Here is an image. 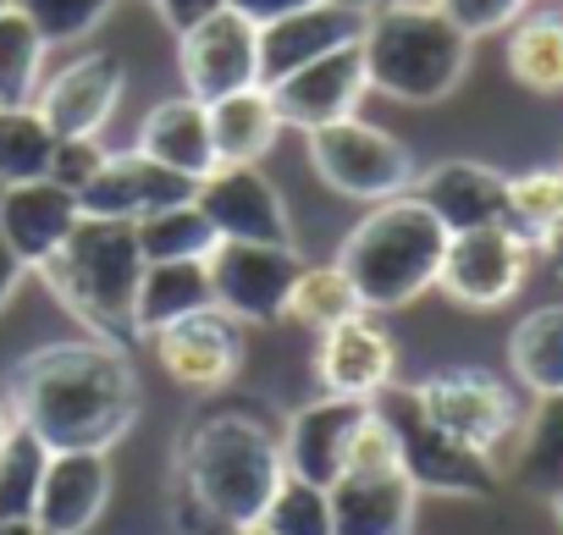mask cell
<instances>
[{"label":"cell","instance_id":"cell-1","mask_svg":"<svg viewBox=\"0 0 563 535\" xmlns=\"http://www.w3.org/2000/svg\"><path fill=\"white\" fill-rule=\"evenodd\" d=\"M18 425L51 453H111L139 420V376L117 343L73 337L18 359L7 387Z\"/></svg>","mask_w":563,"mask_h":535},{"label":"cell","instance_id":"cell-2","mask_svg":"<svg viewBox=\"0 0 563 535\" xmlns=\"http://www.w3.org/2000/svg\"><path fill=\"white\" fill-rule=\"evenodd\" d=\"M177 480L188 502L216 524V530H254L271 508V497L288 480L282 464V436L254 420L249 409H210L183 431L177 447Z\"/></svg>","mask_w":563,"mask_h":535},{"label":"cell","instance_id":"cell-3","mask_svg":"<svg viewBox=\"0 0 563 535\" xmlns=\"http://www.w3.org/2000/svg\"><path fill=\"white\" fill-rule=\"evenodd\" d=\"M144 248L139 226L84 215L73 237L40 265L51 293L100 337V343H133L139 337V282H144Z\"/></svg>","mask_w":563,"mask_h":535},{"label":"cell","instance_id":"cell-4","mask_svg":"<svg viewBox=\"0 0 563 535\" xmlns=\"http://www.w3.org/2000/svg\"><path fill=\"white\" fill-rule=\"evenodd\" d=\"M442 254H448V226L415 193H398L371 204L365 221H354V232L338 248V265L365 310H404L437 288Z\"/></svg>","mask_w":563,"mask_h":535},{"label":"cell","instance_id":"cell-5","mask_svg":"<svg viewBox=\"0 0 563 535\" xmlns=\"http://www.w3.org/2000/svg\"><path fill=\"white\" fill-rule=\"evenodd\" d=\"M470 34H459L437 0H398V7H376L371 29L360 40L371 89L404 105H437L448 100L464 73H470Z\"/></svg>","mask_w":563,"mask_h":535},{"label":"cell","instance_id":"cell-6","mask_svg":"<svg viewBox=\"0 0 563 535\" xmlns=\"http://www.w3.org/2000/svg\"><path fill=\"white\" fill-rule=\"evenodd\" d=\"M310 138V166L316 177L343 193V199H360V204H382V199H398L415 188V155L409 144H398L387 127L376 122H360V116H343L332 127H316L305 133Z\"/></svg>","mask_w":563,"mask_h":535},{"label":"cell","instance_id":"cell-7","mask_svg":"<svg viewBox=\"0 0 563 535\" xmlns=\"http://www.w3.org/2000/svg\"><path fill=\"white\" fill-rule=\"evenodd\" d=\"M415 403L426 409L431 425H442L453 442L486 453L492 464H503V453L519 442V398L508 392V381H497L492 370L459 365V370H437L415 387Z\"/></svg>","mask_w":563,"mask_h":535},{"label":"cell","instance_id":"cell-8","mask_svg":"<svg viewBox=\"0 0 563 535\" xmlns=\"http://www.w3.org/2000/svg\"><path fill=\"white\" fill-rule=\"evenodd\" d=\"M376 409L387 414L393 436H398V464L409 475L415 491H437V497H486L497 491V464L464 442H453L442 425L426 420V409L415 403V387L409 392H382Z\"/></svg>","mask_w":563,"mask_h":535},{"label":"cell","instance_id":"cell-9","mask_svg":"<svg viewBox=\"0 0 563 535\" xmlns=\"http://www.w3.org/2000/svg\"><path fill=\"white\" fill-rule=\"evenodd\" d=\"M205 271L216 310H227L243 326H265L288 315L305 259L294 254V243H216Z\"/></svg>","mask_w":563,"mask_h":535},{"label":"cell","instance_id":"cell-10","mask_svg":"<svg viewBox=\"0 0 563 535\" xmlns=\"http://www.w3.org/2000/svg\"><path fill=\"white\" fill-rule=\"evenodd\" d=\"M530 243L508 226H475V232H453L448 254H442V277L437 288L464 304V310H497L525 288L530 271Z\"/></svg>","mask_w":563,"mask_h":535},{"label":"cell","instance_id":"cell-11","mask_svg":"<svg viewBox=\"0 0 563 535\" xmlns=\"http://www.w3.org/2000/svg\"><path fill=\"white\" fill-rule=\"evenodd\" d=\"M177 67H183V94L194 100H221L238 89L260 83V23L243 12L221 7L188 34H177Z\"/></svg>","mask_w":563,"mask_h":535},{"label":"cell","instance_id":"cell-12","mask_svg":"<svg viewBox=\"0 0 563 535\" xmlns=\"http://www.w3.org/2000/svg\"><path fill=\"white\" fill-rule=\"evenodd\" d=\"M150 348H155L161 370H166L177 387H188V392H221V387L243 370V354H249L243 321H232V315L216 310V304L199 310V315H183V321L161 326V332L150 337Z\"/></svg>","mask_w":563,"mask_h":535},{"label":"cell","instance_id":"cell-13","mask_svg":"<svg viewBox=\"0 0 563 535\" xmlns=\"http://www.w3.org/2000/svg\"><path fill=\"white\" fill-rule=\"evenodd\" d=\"M194 204L205 210L221 243H294L288 204L260 166H216L194 188Z\"/></svg>","mask_w":563,"mask_h":535},{"label":"cell","instance_id":"cell-14","mask_svg":"<svg viewBox=\"0 0 563 535\" xmlns=\"http://www.w3.org/2000/svg\"><path fill=\"white\" fill-rule=\"evenodd\" d=\"M371 29V12L354 7V0H316V7L294 12V18H276L260 29V83H282L288 73L360 45Z\"/></svg>","mask_w":563,"mask_h":535},{"label":"cell","instance_id":"cell-15","mask_svg":"<svg viewBox=\"0 0 563 535\" xmlns=\"http://www.w3.org/2000/svg\"><path fill=\"white\" fill-rule=\"evenodd\" d=\"M122 89H128L122 62L111 51H89V56L67 62L56 78H45L34 111L56 138H100L122 105Z\"/></svg>","mask_w":563,"mask_h":535},{"label":"cell","instance_id":"cell-16","mask_svg":"<svg viewBox=\"0 0 563 535\" xmlns=\"http://www.w3.org/2000/svg\"><path fill=\"white\" fill-rule=\"evenodd\" d=\"M365 94H371V73H365V51L360 45L332 51V56L288 73L282 83H271L282 127H299V133H316V127H332L343 116H360Z\"/></svg>","mask_w":563,"mask_h":535},{"label":"cell","instance_id":"cell-17","mask_svg":"<svg viewBox=\"0 0 563 535\" xmlns=\"http://www.w3.org/2000/svg\"><path fill=\"white\" fill-rule=\"evenodd\" d=\"M194 188H199V182H188V177H177V171L155 166L150 155L128 149V155H106V166L84 182L78 204H84V215L139 226V221H150L155 210L188 204V199H194Z\"/></svg>","mask_w":563,"mask_h":535},{"label":"cell","instance_id":"cell-18","mask_svg":"<svg viewBox=\"0 0 563 535\" xmlns=\"http://www.w3.org/2000/svg\"><path fill=\"white\" fill-rule=\"evenodd\" d=\"M316 376L332 398H360V403H376L393 381H398V343L387 337V326L365 315L321 332L316 343Z\"/></svg>","mask_w":563,"mask_h":535},{"label":"cell","instance_id":"cell-19","mask_svg":"<svg viewBox=\"0 0 563 535\" xmlns=\"http://www.w3.org/2000/svg\"><path fill=\"white\" fill-rule=\"evenodd\" d=\"M365 414H371V403H360V398H332V392L316 398V403H305V409H294L288 431H282V464H288V475L327 491V486L343 475L349 442H354V431L365 425Z\"/></svg>","mask_w":563,"mask_h":535},{"label":"cell","instance_id":"cell-20","mask_svg":"<svg viewBox=\"0 0 563 535\" xmlns=\"http://www.w3.org/2000/svg\"><path fill=\"white\" fill-rule=\"evenodd\" d=\"M78 221H84V204L56 177L12 182L7 204H0V237H7V248L29 265V271H40V265L73 237Z\"/></svg>","mask_w":563,"mask_h":535},{"label":"cell","instance_id":"cell-21","mask_svg":"<svg viewBox=\"0 0 563 535\" xmlns=\"http://www.w3.org/2000/svg\"><path fill=\"white\" fill-rule=\"evenodd\" d=\"M409 193L448 226V237L508 221V177L481 160H442V166L420 171Z\"/></svg>","mask_w":563,"mask_h":535},{"label":"cell","instance_id":"cell-22","mask_svg":"<svg viewBox=\"0 0 563 535\" xmlns=\"http://www.w3.org/2000/svg\"><path fill=\"white\" fill-rule=\"evenodd\" d=\"M111 502V464L106 453H51L40 502H34V530L40 535H84Z\"/></svg>","mask_w":563,"mask_h":535},{"label":"cell","instance_id":"cell-23","mask_svg":"<svg viewBox=\"0 0 563 535\" xmlns=\"http://www.w3.org/2000/svg\"><path fill=\"white\" fill-rule=\"evenodd\" d=\"M327 497H332V530L338 535H409L415 508H420V491L409 486L404 469L338 475L327 486Z\"/></svg>","mask_w":563,"mask_h":535},{"label":"cell","instance_id":"cell-24","mask_svg":"<svg viewBox=\"0 0 563 535\" xmlns=\"http://www.w3.org/2000/svg\"><path fill=\"white\" fill-rule=\"evenodd\" d=\"M139 155H150L155 166L188 177V182H205L216 171V144H210V111L205 100L194 94H172L161 100L144 127H139Z\"/></svg>","mask_w":563,"mask_h":535},{"label":"cell","instance_id":"cell-25","mask_svg":"<svg viewBox=\"0 0 563 535\" xmlns=\"http://www.w3.org/2000/svg\"><path fill=\"white\" fill-rule=\"evenodd\" d=\"M210 111V144H216V166H260L276 138H282V116L265 83L221 94L205 105Z\"/></svg>","mask_w":563,"mask_h":535},{"label":"cell","instance_id":"cell-26","mask_svg":"<svg viewBox=\"0 0 563 535\" xmlns=\"http://www.w3.org/2000/svg\"><path fill=\"white\" fill-rule=\"evenodd\" d=\"M210 271L205 259H150L139 282V337H155L161 326L210 310Z\"/></svg>","mask_w":563,"mask_h":535},{"label":"cell","instance_id":"cell-27","mask_svg":"<svg viewBox=\"0 0 563 535\" xmlns=\"http://www.w3.org/2000/svg\"><path fill=\"white\" fill-rule=\"evenodd\" d=\"M508 370L536 398H558L563 392V304H541V310H530L514 326Z\"/></svg>","mask_w":563,"mask_h":535},{"label":"cell","instance_id":"cell-28","mask_svg":"<svg viewBox=\"0 0 563 535\" xmlns=\"http://www.w3.org/2000/svg\"><path fill=\"white\" fill-rule=\"evenodd\" d=\"M508 73L530 94H563V12H536L508 29Z\"/></svg>","mask_w":563,"mask_h":535},{"label":"cell","instance_id":"cell-29","mask_svg":"<svg viewBox=\"0 0 563 535\" xmlns=\"http://www.w3.org/2000/svg\"><path fill=\"white\" fill-rule=\"evenodd\" d=\"M45 34L7 7L0 12V105H34L45 89Z\"/></svg>","mask_w":563,"mask_h":535},{"label":"cell","instance_id":"cell-30","mask_svg":"<svg viewBox=\"0 0 563 535\" xmlns=\"http://www.w3.org/2000/svg\"><path fill=\"white\" fill-rule=\"evenodd\" d=\"M354 315H365V304H360L354 282L343 277V265L338 259L332 265H305L299 282H294V299H288V321H299L321 337V332H332Z\"/></svg>","mask_w":563,"mask_h":535},{"label":"cell","instance_id":"cell-31","mask_svg":"<svg viewBox=\"0 0 563 535\" xmlns=\"http://www.w3.org/2000/svg\"><path fill=\"white\" fill-rule=\"evenodd\" d=\"M514 469H519L525 486H536V491H547V497L563 486V392H558V398H541L536 414L519 425Z\"/></svg>","mask_w":563,"mask_h":535},{"label":"cell","instance_id":"cell-32","mask_svg":"<svg viewBox=\"0 0 563 535\" xmlns=\"http://www.w3.org/2000/svg\"><path fill=\"white\" fill-rule=\"evenodd\" d=\"M45 464H51V447L18 425L7 436V447H0V524H34Z\"/></svg>","mask_w":563,"mask_h":535},{"label":"cell","instance_id":"cell-33","mask_svg":"<svg viewBox=\"0 0 563 535\" xmlns=\"http://www.w3.org/2000/svg\"><path fill=\"white\" fill-rule=\"evenodd\" d=\"M56 133L40 122L34 105H0V182H34L51 177Z\"/></svg>","mask_w":563,"mask_h":535},{"label":"cell","instance_id":"cell-34","mask_svg":"<svg viewBox=\"0 0 563 535\" xmlns=\"http://www.w3.org/2000/svg\"><path fill=\"white\" fill-rule=\"evenodd\" d=\"M216 226L205 221V210L188 199V204H172V210H155L150 221H139V248L144 259H210L216 248Z\"/></svg>","mask_w":563,"mask_h":535},{"label":"cell","instance_id":"cell-35","mask_svg":"<svg viewBox=\"0 0 563 535\" xmlns=\"http://www.w3.org/2000/svg\"><path fill=\"white\" fill-rule=\"evenodd\" d=\"M558 215H563V166H541V171L508 177V221H503L508 232H519L536 248Z\"/></svg>","mask_w":563,"mask_h":535},{"label":"cell","instance_id":"cell-36","mask_svg":"<svg viewBox=\"0 0 563 535\" xmlns=\"http://www.w3.org/2000/svg\"><path fill=\"white\" fill-rule=\"evenodd\" d=\"M265 535H338L332 530V497L310 480H282V491L271 497L265 519H260Z\"/></svg>","mask_w":563,"mask_h":535},{"label":"cell","instance_id":"cell-37","mask_svg":"<svg viewBox=\"0 0 563 535\" xmlns=\"http://www.w3.org/2000/svg\"><path fill=\"white\" fill-rule=\"evenodd\" d=\"M12 7L45 34V45H78L111 18L117 0H12Z\"/></svg>","mask_w":563,"mask_h":535},{"label":"cell","instance_id":"cell-38","mask_svg":"<svg viewBox=\"0 0 563 535\" xmlns=\"http://www.w3.org/2000/svg\"><path fill=\"white\" fill-rule=\"evenodd\" d=\"M525 7H530V0H437V12H442L459 34H470V40L514 29V23L525 18Z\"/></svg>","mask_w":563,"mask_h":535},{"label":"cell","instance_id":"cell-39","mask_svg":"<svg viewBox=\"0 0 563 535\" xmlns=\"http://www.w3.org/2000/svg\"><path fill=\"white\" fill-rule=\"evenodd\" d=\"M106 166V149L100 138H56V155H51V177L73 193H84V182Z\"/></svg>","mask_w":563,"mask_h":535},{"label":"cell","instance_id":"cell-40","mask_svg":"<svg viewBox=\"0 0 563 535\" xmlns=\"http://www.w3.org/2000/svg\"><path fill=\"white\" fill-rule=\"evenodd\" d=\"M155 7H161V18H166L172 34H188L194 23H205L210 12H221L227 0H155Z\"/></svg>","mask_w":563,"mask_h":535},{"label":"cell","instance_id":"cell-41","mask_svg":"<svg viewBox=\"0 0 563 535\" xmlns=\"http://www.w3.org/2000/svg\"><path fill=\"white\" fill-rule=\"evenodd\" d=\"M232 12H243L249 23H276V18H294V12H305V7H316V0H227Z\"/></svg>","mask_w":563,"mask_h":535},{"label":"cell","instance_id":"cell-42","mask_svg":"<svg viewBox=\"0 0 563 535\" xmlns=\"http://www.w3.org/2000/svg\"><path fill=\"white\" fill-rule=\"evenodd\" d=\"M23 271H29V265L7 248V237H0V310H7L12 304V293H18V282H23Z\"/></svg>","mask_w":563,"mask_h":535},{"label":"cell","instance_id":"cell-43","mask_svg":"<svg viewBox=\"0 0 563 535\" xmlns=\"http://www.w3.org/2000/svg\"><path fill=\"white\" fill-rule=\"evenodd\" d=\"M536 254H541V259H547V265H552V271H558V277H563V215H558V221H552V226H547V237H541V243H536Z\"/></svg>","mask_w":563,"mask_h":535},{"label":"cell","instance_id":"cell-44","mask_svg":"<svg viewBox=\"0 0 563 535\" xmlns=\"http://www.w3.org/2000/svg\"><path fill=\"white\" fill-rule=\"evenodd\" d=\"M18 431V409H12V398L0 392V447H7V436Z\"/></svg>","mask_w":563,"mask_h":535},{"label":"cell","instance_id":"cell-45","mask_svg":"<svg viewBox=\"0 0 563 535\" xmlns=\"http://www.w3.org/2000/svg\"><path fill=\"white\" fill-rule=\"evenodd\" d=\"M0 535H40L34 524H0Z\"/></svg>","mask_w":563,"mask_h":535},{"label":"cell","instance_id":"cell-46","mask_svg":"<svg viewBox=\"0 0 563 535\" xmlns=\"http://www.w3.org/2000/svg\"><path fill=\"white\" fill-rule=\"evenodd\" d=\"M354 7H365V12H376V7H398V0H354Z\"/></svg>","mask_w":563,"mask_h":535},{"label":"cell","instance_id":"cell-47","mask_svg":"<svg viewBox=\"0 0 563 535\" xmlns=\"http://www.w3.org/2000/svg\"><path fill=\"white\" fill-rule=\"evenodd\" d=\"M552 513H558V524H563V486L552 491Z\"/></svg>","mask_w":563,"mask_h":535},{"label":"cell","instance_id":"cell-48","mask_svg":"<svg viewBox=\"0 0 563 535\" xmlns=\"http://www.w3.org/2000/svg\"><path fill=\"white\" fill-rule=\"evenodd\" d=\"M243 535H265V530H260V524H254V530H243Z\"/></svg>","mask_w":563,"mask_h":535},{"label":"cell","instance_id":"cell-49","mask_svg":"<svg viewBox=\"0 0 563 535\" xmlns=\"http://www.w3.org/2000/svg\"><path fill=\"white\" fill-rule=\"evenodd\" d=\"M0 204H7V182H0Z\"/></svg>","mask_w":563,"mask_h":535},{"label":"cell","instance_id":"cell-50","mask_svg":"<svg viewBox=\"0 0 563 535\" xmlns=\"http://www.w3.org/2000/svg\"><path fill=\"white\" fill-rule=\"evenodd\" d=\"M210 535H232V530H210Z\"/></svg>","mask_w":563,"mask_h":535},{"label":"cell","instance_id":"cell-51","mask_svg":"<svg viewBox=\"0 0 563 535\" xmlns=\"http://www.w3.org/2000/svg\"><path fill=\"white\" fill-rule=\"evenodd\" d=\"M7 7H12V0H0V12H7Z\"/></svg>","mask_w":563,"mask_h":535}]
</instances>
